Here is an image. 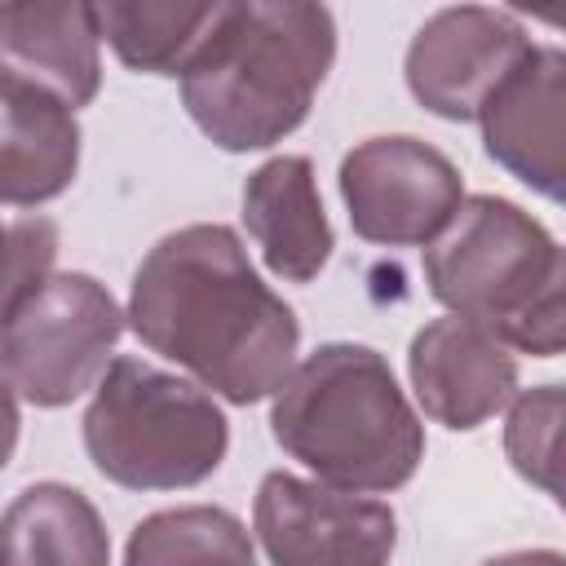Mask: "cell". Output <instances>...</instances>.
Returning <instances> with one entry per match:
<instances>
[{
  "label": "cell",
  "instance_id": "cell-1",
  "mask_svg": "<svg viewBox=\"0 0 566 566\" xmlns=\"http://www.w3.org/2000/svg\"><path fill=\"white\" fill-rule=\"evenodd\" d=\"M128 318L142 345L230 402L274 394L296 367V314L256 279L226 226H186L159 239L133 274Z\"/></svg>",
  "mask_w": 566,
  "mask_h": 566
},
{
  "label": "cell",
  "instance_id": "cell-2",
  "mask_svg": "<svg viewBox=\"0 0 566 566\" xmlns=\"http://www.w3.org/2000/svg\"><path fill=\"white\" fill-rule=\"evenodd\" d=\"M336 57V22L323 4H221L181 66V102L221 150L283 142Z\"/></svg>",
  "mask_w": 566,
  "mask_h": 566
},
{
  "label": "cell",
  "instance_id": "cell-3",
  "mask_svg": "<svg viewBox=\"0 0 566 566\" xmlns=\"http://www.w3.org/2000/svg\"><path fill=\"white\" fill-rule=\"evenodd\" d=\"M279 447L336 491H394L420 455L424 429L389 363L367 345H323L274 389Z\"/></svg>",
  "mask_w": 566,
  "mask_h": 566
},
{
  "label": "cell",
  "instance_id": "cell-4",
  "mask_svg": "<svg viewBox=\"0 0 566 566\" xmlns=\"http://www.w3.org/2000/svg\"><path fill=\"white\" fill-rule=\"evenodd\" d=\"M429 292L500 345L535 358L562 354L566 340V261L557 239L517 203L473 195L424 248Z\"/></svg>",
  "mask_w": 566,
  "mask_h": 566
},
{
  "label": "cell",
  "instance_id": "cell-5",
  "mask_svg": "<svg viewBox=\"0 0 566 566\" xmlns=\"http://www.w3.org/2000/svg\"><path fill=\"white\" fill-rule=\"evenodd\" d=\"M226 442L217 402L142 358H115L84 411L88 460L128 491L195 486L221 464Z\"/></svg>",
  "mask_w": 566,
  "mask_h": 566
},
{
  "label": "cell",
  "instance_id": "cell-6",
  "mask_svg": "<svg viewBox=\"0 0 566 566\" xmlns=\"http://www.w3.org/2000/svg\"><path fill=\"white\" fill-rule=\"evenodd\" d=\"M124 332L115 296L88 274H44L0 318V380L35 407L97 385Z\"/></svg>",
  "mask_w": 566,
  "mask_h": 566
},
{
  "label": "cell",
  "instance_id": "cell-7",
  "mask_svg": "<svg viewBox=\"0 0 566 566\" xmlns=\"http://www.w3.org/2000/svg\"><path fill=\"white\" fill-rule=\"evenodd\" d=\"M340 195L367 243H433L464 203L455 164L416 137H371L340 164Z\"/></svg>",
  "mask_w": 566,
  "mask_h": 566
},
{
  "label": "cell",
  "instance_id": "cell-8",
  "mask_svg": "<svg viewBox=\"0 0 566 566\" xmlns=\"http://www.w3.org/2000/svg\"><path fill=\"white\" fill-rule=\"evenodd\" d=\"M252 522L274 566H389L398 544L389 504L292 473H265Z\"/></svg>",
  "mask_w": 566,
  "mask_h": 566
},
{
  "label": "cell",
  "instance_id": "cell-9",
  "mask_svg": "<svg viewBox=\"0 0 566 566\" xmlns=\"http://www.w3.org/2000/svg\"><path fill=\"white\" fill-rule=\"evenodd\" d=\"M526 27L504 9L460 4L433 13L407 49V84L442 119H478L495 84L531 53Z\"/></svg>",
  "mask_w": 566,
  "mask_h": 566
},
{
  "label": "cell",
  "instance_id": "cell-10",
  "mask_svg": "<svg viewBox=\"0 0 566 566\" xmlns=\"http://www.w3.org/2000/svg\"><path fill=\"white\" fill-rule=\"evenodd\" d=\"M486 155L544 199H562L566 181V57L531 49L478 111Z\"/></svg>",
  "mask_w": 566,
  "mask_h": 566
},
{
  "label": "cell",
  "instance_id": "cell-11",
  "mask_svg": "<svg viewBox=\"0 0 566 566\" xmlns=\"http://www.w3.org/2000/svg\"><path fill=\"white\" fill-rule=\"evenodd\" d=\"M407 371L424 416L447 429H478L517 389V358L509 345L464 318H438L416 332Z\"/></svg>",
  "mask_w": 566,
  "mask_h": 566
},
{
  "label": "cell",
  "instance_id": "cell-12",
  "mask_svg": "<svg viewBox=\"0 0 566 566\" xmlns=\"http://www.w3.org/2000/svg\"><path fill=\"white\" fill-rule=\"evenodd\" d=\"M97 44L93 4H0V80L49 93L66 111L97 93Z\"/></svg>",
  "mask_w": 566,
  "mask_h": 566
},
{
  "label": "cell",
  "instance_id": "cell-13",
  "mask_svg": "<svg viewBox=\"0 0 566 566\" xmlns=\"http://www.w3.org/2000/svg\"><path fill=\"white\" fill-rule=\"evenodd\" d=\"M243 221L265 265L287 283H310L332 256V226L305 155H279L248 177Z\"/></svg>",
  "mask_w": 566,
  "mask_h": 566
},
{
  "label": "cell",
  "instance_id": "cell-14",
  "mask_svg": "<svg viewBox=\"0 0 566 566\" xmlns=\"http://www.w3.org/2000/svg\"><path fill=\"white\" fill-rule=\"evenodd\" d=\"M80 168L75 111L27 84L0 80V203H44Z\"/></svg>",
  "mask_w": 566,
  "mask_h": 566
},
{
  "label": "cell",
  "instance_id": "cell-15",
  "mask_svg": "<svg viewBox=\"0 0 566 566\" xmlns=\"http://www.w3.org/2000/svg\"><path fill=\"white\" fill-rule=\"evenodd\" d=\"M0 566H111V539L75 486L35 482L0 517Z\"/></svg>",
  "mask_w": 566,
  "mask_h": 566
},
{
  "label": "cell",
  "instance_id": "cell-16",
  "mask_svg": "<svg viewBox=\"0 0 566 566\" xmlns=\"http://www.w3.org/2000/svg\"><path fill=\"white\" fill-rule=\"evenodd\" d=\"M221 4H93L97 35L124 66L150 75H181Z\"/></svg>",
  "mask_w": 566,
  "mask_h": 566
},
{
  "label": "cell",
  "instance_id": "cell-17",
  "mask_svg": "<svg viewBox=\"0 0 566 566\" xmlns=\"http://www.w3.org/2000/svg\"><path fill=\"white\" fill-rule=\"evenodd\" d=\"M124 566H256L239 517L226 509L190 504L150 513L133 535Z\"/></svg>",
  "mask_w": 566,
  "mask_h": 566
},
{
  "label": "cell",
  "instance_id": "cell-18",
  "mask_svg": "<svg viewBox=\"0 0 566 566\" xmlns=\"http://www.w3.org/2000/svg\"><path fill=\"white\" fill-rule=\"evenodd\" d=\"M557 442H562V389L539 385L513 402L504 447L513 469L526 482H535L544 495H557Z\"/></svg>",
  "mask_w": 566,
  "mask_h": 566
},
{
  "label": "cell",
  "instance_id": "cell-19",
  "mask_svg": "<svg viewBox=\"0 0 566 566\" xmlns=\"http://www.w3.org/2000/svg\"><path fill=\"white\" fill-rule=\"evenodd\" d=\"M57 256V230L44 217H22L13 226H0V318L9 305L49 274Z\"/></svg>",
  "mask_w": 566,
  "mask_h": 566
},
{
  "label": "cell",
  "instance_id": "cell-20",
  "mask_svg": "<svg viewBox=\"0 0 566 566\" xmlns=\"http://www.w3.org/2000/svg\"><path fill=\"white\" fill-rule=\"evenodd\" d=\"M18 447V402H13V389L0 380V469L9 464Z\"/></svg>",
  "mask_w": 566,
  "mask_h": 566
},
{
  "label": "cell",
  "instance_id": "cell-21",
  "mask_svg": "<svg viewBox=\"0 0 566 566\" xmlns=\"http://www.w3.org/2000/svg\"><path fill=\"white\" fill-rule=\"evenodd\" d=\"M482 566H562V553L553 548H531V553H504V557H491Z\"/></svg>",
  "mask_w": 566,
  "mask_h": 566
}]
</instances>
